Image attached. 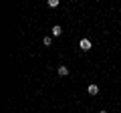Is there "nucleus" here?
<instances>
[{"instance_id": "3", "label": "nucleus", "mask_w": 121, "mask_h": 113, "mask_svg": "<svg viewBox=\"0 0 121 113\" xmlns=\"http://www.w3.org/2000/svg\"><path fill=\"white\" fill-rule=\"evenodd\" d=\"M79 47H81V51H89V48H91V40L89 39H83L81 43H79Z\"/></svg>"}, {"instance_id": "6", "label": "nucleus", "mask_w": 121, "mask_h": 113, "mask_svg": "<svg viewBox=\"0 0 121 113\" xmlns=\"http://www.w3.org/2000/svg\"><path fill=\"white\" fill-rule=\"evenodd\" d=\"M48 6H51V8H56V6H59V0H48Z\"/></svg>"}, {"instance_id": "7", "label": "nucleus", "mask_w": 121, "mask_h": 113, "mask_svg": "<svg viewBox=\"0 0 121 113\" xmlns=\"http://www.w3.org/2000/svg\"><path fill=\"white\" fill-rule=\"evenodd\" d=\"M99 113H107V111H105V109H103V111H99Z\"/></svg>"}, {"instance_id": "2", "label": "nucleus", "mask_w": 121, "mask_h": 113, "mask_svg": "<svg viewBox=\"0 0 121 113\" xmlns=\"http://www.w3.org/2000/svg\"><path fill=\"white\" fill-rule=\"evenodd\" d=\"M87 93H89V95H97V93H99V85H95V83H91L89 87H87Z\"/></svg>"}, {"instance_id": "1", "label": "nucleus", "mask_w": 121, "mask_h": 113, "mask_svg": "<svg viewBox=\"0 0 121 113\" xmlns=\"http://www.w3.org/2000/svg\"><path fill=\"white\" fill-rule=\"evenodd\" d=\"M56 73H59V77H67V75H69V67L67 65H59Z\"/></svg>"}, {"instance_id": "4", "label": "nucleus", "mask_w": 121, "mask_h": 113, "mask_svg": "<svg viewBox=\"0 0 121 113\" xmlns=\"http://www.w3.org/2000/svg\"><path fill=\"white\" fill-rule=\"evenodd\" d=\"M52 36H60V35H63V28H60V26L59 24H55V26H52Z\"/></svg>"}, {"instance_id": "5", "label": "nucleus", "mask_w": 121, "mask_h": 113, "mask_svg": "<svg viewBox=\"0 0 121 113\" xmlns=\"http://www.w3.org/2000/svg\"><path fill=\"white\" fill-rule=\"evenodd\" d=\"M43 44H44V47H51V44H52V36H44V39H43Z\"/></svg>"}]
</instances>
